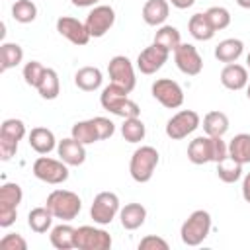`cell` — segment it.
I'll return each instance as SVG.
<instances>
[{
    "label": "cell",
    "instance_id": "8fae6325",
    "mask_svg": "<svg viewBox=\"0 0 250 250\" xmlns=\"http://www.w3.org/2000/svg\"><path fill=\"white\" fill-rule=\"evenodd\" d=\"M107 74L111 78L113 84L125 88L127 92H133L135 90V84H137V78H135V68H133V62L125 57V55H115L109 64H107Z\"/></svg>",
    "mask_w": 250,
    "mask_h": 250
},
{
    "label": "cell",
    "instance_id": "9a60e30c",
    "mask_svg": "<svg viewBox=\"0 0 250 250\" xmlns=\"http://www.w3.org/2000/svg\"><path fill=\"white\" fill-rule=\"evenodd\" d=\"M57 31L64 39H68L72 45H78V47H82L90 41V33L86 29V23L76 20V18H70V16H61L57 20Z\"/></svg>",
    "mask_w": 250,
    "mask_h": 250
},
{
    "label": "cell",
    "instance_id": "681fc988",
    "mask_svg": "<svg viewBox=\"0 0 250 250\" xmlns=\"http://www.w3.org/2000/svg\"><path fill=\"white\" fill-rule=\"evenodd\" d=\"M246 64H248V68H250V53L246 55Z\"/></svg>",
    "mask_w": 250,
    "mask_h": 250
},
{
    "label": "cell",
    "instance_id": "ba28073f",
    "mask_svg": "<svg viewBox=\"0 0 250 250\" xmlns=\"http://www.w3.org/2000/svg\"><path fill=\"white\" fill-rule=\"evenodd\" d=\"M199 123H201V119H199L197 111H193V109H182V111H178L176 115H172L168 119V123H166V135L172 141H182L188 135H191L199 127Z\"/></svg>",
    "mask_w": 250,
    "mask_h": 250
},
{
    "label": "cell",
    "instance_id": "4316f807",
    "mask_svg": "<svg viewBox=\"0 0 250 250\" xmlns=\"http://www.w3.org/2000/svg\"><path fill=\"white\" fill-rule=\"evenodd\" d=\"M203 131L209 137H223L229 131V117L223 111H209L203 117Z\"/></svg>",
    "mask_w": 250,
    "mask_h": 250
},
{
    "label": "cell",
    "instance_id": "d6986e66",
    "mask_svg": "<svg viewBox=\"0 0 250 250\" xmlns=\"http://www.w3.org/2000/svg\"><path fill=\"white\" fill-rule=\"evenodd\" d=\"M170 2L168 0H146L143 6V20L146 25H162L168 20Z\"/></svg>",
    "mask_w": 250,
    "mask_h": 250
},
{
    "label": "cell",
    "instance_id": "ffe728a7",
    "mask_svg": "<svg viewBox=\"0 0 250 250\" xmlns=\"http://www.w3.org/2000/svg\"><path fill=\"white\" fill-rule=\"evenodd\" d=\"M244 51V43L240 39H234V37H229V39H223L217 47H215V59L219 62H236L240 59Z\"/></svg>",
    "mask_w": 250,
    "mask_h": 250
},
{
    "label": "cell",
    "instance_id": "5bb4252c",
    "mask_svg": "<svg viewBox=\"0 0 250 250\" xmlns=\"http://www.w3.org/2000/svg\"><path fill=\"white\" fill-rule=\"evenodd\" d=\"M170 57V51H166L164 47L152 43L148 45L146 49H143L137 57V68L143 72V74H154L156 70H160L164 66V62L168 61Z\"/></svg>",
    "mask_w": 250,
    "mask_h": 250
},
{
    "label": "cell",
    "instance_id": "4fadbf2b",
    "mask_svg": "<svg viewBox=\"0 0 250 250\" xmlns=\"http://www.w3.org/2000/svg\"><path fill=\"white\" fill-rule=\"evenodd\" d=\"M174 62L180 68V72H184L188 76H197L203 68V59L191 43L178 45V49L174 51Z\"/></svg>",
    "mask_w": 250,
    "mask_h": 250
},
{
    "label": "cell",
    "instance_id": "f35d334b",
    "mask_svg": "<svg viewBox=\"0 0 250 250\" xmlns=\"http://www.w3.org/2000/svg\"><path fill=\"white\" fill-rule=\"evenodd\" d=\"M0 250H27V242L18 232H8L0 240Z\"/></svg>",
    "mask_w": 250,
    "mask_h": 250
},
{
    "label": "cell",
    "instance_id": "60d3db41",
    "mask_svg": "<svg viewBox=\"0 0 250 250\" xmlns=\"http://www.w3.org/2000/svg\"><path fill=\"white\" fill-rule=\"evenodd\" d=\"M139 250H168V242L156 234H146L139 242Z\"/></svg>",
    "mask_w": 250,
    "mask_h": 250
},
{
    "label": "cell",
    "instance_id": "ee69618b",
    "mask_svg": "<svg viewBox=\"0 0 250 250\" xmlns=\"http://www.w3.org/2000/svg\"><path fill=\"white\" fill-rule=\"evenodd\" d=\"M242 197H244L246 203H250V172L242 180Z\"/></svg>",
    "mask_w": 250,
    "mask_h": 250
},
{
    "label": "cell",
    "instance_id": "f6af8a7d",
    "mask_svg": "<svg viewBox=\"0 0 250 250\" xmlns=\"http://www.w3.org/2000/svg\"><path fill=\"white\" fill-rule=\"evenodd\" d=\"M174 8H178V10H186V8H189V6H193V2L195 0H168Z\"/></svg>",
    "mask_w": 250,
    "mask_h": 250
},
{
    "label": "cell",
    "instance_id": "2e32d148",
    "mask_svg": "<svg viewBox=\"0 0 250 250\" xmlns=\"http://www.w3.org/2000/svg\"><path fill=\"white\" fill-rule=\"evenodd\" d=\"M84 146L86 145H82L74 137H68V139H62L57 143V154L68 166H80L86 160V148Z\"/></svg>",
    "mask_w": 250,
    "mask_h": 250
},
{
    "label": "cell",
    "instance_id": "603a6c76",
    "mask_svg": "<svg viewBox=\"0 0 250 250\" xmlns=\"http://www.w3.org/2000/svg\"><path fill=\"white\" fill-rule=\"evenodd\" d=\"M188 29H189L191 37L197 39V41H209V39H213V35L217 33V31L213 29L211 21L207 20L205 12L193 14V16L189 18V21H188Z\"/></svg>",
    "mask_w": 250,
    "mask_h": 250
},
{
    "label": "cell",
    "instance_id": "d6a6232c",
    "mask_svg": "<svg viewBox=\"0 0 250 250\" xmlns=\"http://www.w3.org/2000/svg\"><path fill=\"white\" fill-rule=\"evenodd\" d=\"M121 135L127 143H141L146 135V127L139 117H129V119H123Z\"/></svg>",
    "mask_w": 250,
    "mask_h": 250
},
{
    "label": "cell",
    "instance_id": "7c38bea8",
    "mask_svg": "<svg viewBox=\"0 0 250 250\" xmlns=\"http://www.w3.org/2000/svg\"><path fill=\"white\" fill-rule=\"evenodd\" d=\"M86 29L90 37H104L115 23V10L111 6H94L92 12L86 16Z\"/></svg>",
    "mask_w": 250,
    "mask_h": 250
},
{
    "label": "cell",
    "instance_id": "3957f363",
    "mask_svg": "<svg viewBox=\"0 0 250 250\" xmlns=\"http://www.w3.org/2000/svg\"><path fill=\"white\" fill-rule=\"evenodd\" d=\"M45 205L49 207V211L53 213L55 219L72 221L78 217V213L82 209V199L78 197V193H74L70 189H53L47 195Z\"/></svg>",
    "mask_w": 250,
    "mask_h": 250
},
{
    "label": "cell",
    "instance_id": "ab89813d",
    "mask_svg": "<svg viewBox=\"0 0 250 250\" xmlns=\"http://www.w3.org/2000/svg\"><path fill=\"white\" fill-rule=\"evenodd\" d=\"M94 123H96L100 141H105V139H109L115 133V123L111 119H107V117H102V115L100 117H94Z\"/></svg>",
    "mask_w": 250,
    "mask_h": 250
},
{
    "label": "cell",
    "instance_id": "7402d4cb",
    "mask_svg": "<svg viewBox=\"0 0 250 250\" xmlns=\"http://www.w3.org/2000/svg\"><path fill=\"white\" fill-rule=\"evenodd\" d=\"M119 219H121V227L123 229L135 230L145 223L146 209L141 203H127L123 209H119Z\"/></svg>",
    "mask_w": 250,
    "mask_h": 250
},
{
    "label": "cell",
    "instance_id": "8d00e7d4",
    "mask_svg": "<svg viewBox=\"0 0 250 250\" xmlns=\"http://www.w3.org/2000/svg\"><path fill=\"white\" fill-rule=\"evenodd\" d=\"M205 16L211 21V25H213L215 31H221V29H225V27L230 25V12L227 8H223V6H211L205 12Z\"/></svg>",
    "mask_w": 250,
    "mask_h": 250
},
{
    "label": "cell",
    "instance_id": "4dcf8cb0",
    "mask_svg": "<svg viewBox=\"0 0 250 250\" xmlns=\"http://www.w3.org/2000/svg\"><path fill=\"white\" fill-rule=\"evenodd\" d=\"M37 92H39V96L43 100H55L59 96V92H61V80H59L57 70H53V68H47L45 70V74H43V78H41V82L37 86Z\"/></svg>",
    "mask_w": 250,
    "mask_h": 250
},
{
    "label": "cell",
    "instance_id": "e575fe53",
    "mask_svg": "<svg viewBox=\"0 0 250 250\" xmlns=\"http://www.w3.org/2000/svg\"><path fill=\"white\" fill-rule=\"evenodd\" d=\"M0 137L20 143L25 137V123L21 119H16V117L2 121V125H0Z\"/></svg>",
    "mask_w": 250,
    "mask_h": 250
},
{
    "label": "cell",
    "instance_id": "f1b7e54d",
    "mask_svg": "<svg viewBox=\"0 0 250 250\" xmlns=\"http://www.w3.org/2000/svg\"><path fill=\"white\" fill-rule=\"evenodd\" d=\"M152 43H156V45L164 47L166 51L174 53L178 49V45L182 43V37H180V31L174 25H160L156 29V33H154V41Z\"/></svg>",
    "mask_w": 250,
    "mask_h": 250
},
{
    "label": "cell",
    "instance_id": "7dc6e473",
    "mask_svg": "<svg viewBox=\"0 0 250 250\" xmlns=\"http://www.w3.org/2000/svg\"><path fill=\"white\" fill-rule=\"evenodd\" d=\"M236 4L240 8H244V10H250V0H236Z\"/></svg>",
    "mask_w": 250,
    "mask_h": 250
},
{
    "label": "cell",
    "instance_id": "836d02e7",
    "mask_svg": "<svg viewBox=\"0 0 250 250\" xmlns=\"http://www.w3.org/2000/svg\"><path fill=\"white\" fill-rule=\"evenodd\" d=\"M12 18L20 23H31L37 18V6L33 0H16L12 6Z\"/></svg>",
    "mask_w": 250,
    "mask_h": 250
},
{
    "label": "cell",
    "instance_id": "83f0119b",
    "mask_svg": "<svg viewBox=\"0 0 250 250\" xmlns=\"http://www.w3.org/2000/svg\"><path fill=\"white\" fill-rule=\"evenodd\" d=\"M23 61V49L18 45V43H2L0 47V68L2 72L18 66L20 62Z\"/></svg>",
    "mask_w": 250,
    "mask_h": 250
},
{
    "label": "cell",
    "instance_id": "8992f818",
    "mask_svg": "<svg viewBox=\"0 0 250 250\" xmlns=\"http://www.w3.org/2000/svg\"><path fill=\"white\" fill-rule=\"evenodd\" d=\"M33 176L45 184L59 186L68 180V164L49 156H39L33 162Z\"/></svg>",
    "mask_w": 250,
    "mask_h": 250
},
{
    "label": "cell",
    "instance_id": "74e56055",
    "mask_svg": "<svg viewBox=\"0 0 250 250\" xmlns=\"http://www.w3.org/2000/svg\"><path fill=\"white\" fill-rule=\"evenodd\" d=\"M45 70L47 68L39 61L25 62V66H23V80H25V84L31 86V88H37L39 82H41V78H43V74H45Z\"/></svg>",
    "mask_w": 250,
    "mask_h": 250
},
{
    "label": "cell",
    "instance_id": "c3c4849f",
    "mask_svg": "<svg viewBox=\"0 0 250 250\" xmlns=\"http://www.w3.org/2000/svg\"><path fill=\"white\" fill-rule=\"evenodd\" d=\"M246 96H248V100H250V82H248V86H246Z\"/></svg>",
    "mask_w": 250,
    "mask_h": 250
},
{
    "label": "cell",
    "instance_id": "6da1fadb",
    "mask_svg": "<svg viewBox=\"0 0 250 250\" xmlns=\"http://www.w3.org/2000/svg\"><path fill=\"white\" fill-rule=\"evenodd\" d=\"M229 156V146L225 145L223 137H209L201 135L195 137L188 145V160L191 164H207V162H221Z\"/></svg>",
    "mask_w": 250,
    "mask_h": 250
},
{
    "label": "cell",
    "instance_id": "7bdbcfd3",
    "mask_svg": "<svg viewBox=\"0 0 250 250\" xmlns=\"http://www.w3.org/2000/svg\"><path fill=\"white\" fill-rule=\"evenodd\" d=\"M16 217H18V209L16 207H4L0 205V227L2 229H8L16 223Z\"/></svg>",
    "mask_w": 250,
    "mask_h": 250
},
{
    "label": "cell",
    "instance_id": "d590c367",
    "mask_svg": "<svg viewBox=\"0 0 250 250\" xmlns=\"http://www.w3.org/2000/svg\"><path fill=\"white\" fill-rule=\"evenodd\" d=\"M21 199H23V191H21V188L18 184L8 182V184H4L0 188V205H4V207H16L18 209V205L21 203Z\"/></svg>",
    "mask_w": 250,
    "mask_h": 250
},
{
    "label": "cell",
    "instance_id": "cb8c5ba5",
    "mask_svg": "<svg viewBox=\"0 0 250 250\" xmlns=\"http://www.w3.org/2000/svg\"><path fill=\"white\" fill-rule=\"evenodd\" d=\"M74 234H76V229L70 227V225H57L51 229V234H49V240L51 244L57 248V250H70V248H76L74 246Z\"/></svg>",
    "mask_w": 250,
    "mask_h": 250
},
{
    "label": "cell",
    "instance_id": "5b68a950",
    "mask_svg": "<svg viewBox=\"0 0 250 250\" xmlns=\"http://www.w3.org/2000/svg\"><path fill=\"white\" fill-rule=\"evenodd\" d=\"M158 160H160V154H158V150L154 146H148V145L139 146L133 152L131 162H129L131 178L135 182H139V184H146L152 178V174H154V170L158 166Z\"/></svg>",
    "mask_w": 250,
    "mask_h": 250
},
{
    "label": "cell",
    "instance_id": "ac0fdd59",
    "mask_svg": "<svg viewBox=\"0 0 250 250\" xmlns=\"http://www.w3.org/2000/svg\"><path fill=\"white\" fill-rule=\"evenodd\" d=\"M27 143L37 154H49L53 148H57V139L47 127H33L27 135Z\"/></svg>",
    "mask_w": 250,
    "mask_h": 250
},
{
    "label": "cell",
    "instance_id": "52a82bcc",
    "mask_svg": "<svg viewBox=\"0 0 250 250\" xmlns=\"http://www.w3.org/2000/svg\"><path fill=\"white\" fill-rule=\"evenodd\" d=\"M150 92H152V98L160 105H164L168 109H176V107H180L184 104V90L172 78H158V80H154Z\"/></svg>",
    "mask_w": 250,
    "mask_h": 250
},
{
    "label": "cell",
    "instance_id": "f546056e",
    "mask_svg": "<svg viewBox=\"0 0 250 250\" xmlns=\"http://www.w3.org/2000/svg\"><path fill=\"white\" fill-rule=\"evenodd\" d=\"M70 137H74V139H76V141H80L82 145H92V143L100 141L94 119L76 121V123L72 125V129H70Z\"/></svg>",
    "mask_w": 250,
    "mask_h": 250
},
{
    "label": "cell",
    "instance_id": "277c9868",
    "mask_svg": "<svg viewBox=\"0 0 250 250\" xmlns=\"http://www.w3.org/2000/svg\"><path fill=\"white\" fill-rule=\"evenodd\" d=\"M211 232V215L205 209H195L180 229L182 242L186 246H199Z\"/></svg>",
    "mask_w": 250,
    "mask_h": 250
},
{
    "label": "cell",
    "instance_id": "d4e9b609",
    "mask_svg": "<svg viewBox=\"0 0 250 250\" xmlns=\"http://www.w3.org/2000/svg\"><path fill=\"white\" fill-rule=\"evenodd\" d=\"M229 156L240 164L250 162V133H238L229 143Z\"/></svg>",
    "mask_w": 250,
    "mask_h": 250
},
{
    "label": "cell",
    "instance_id": "484cf974",
    "mask_svg": "<svg viewBox=\"0 0 250 250\" xmlns=\"http://www.w3.org/2000/svg\"><path fill=\"white\" fill-rule=\"evenodd\" d=\"M53 219H55V217H53V213L49 211L47 205H45V207H35V209H31L29 215H27V227H29L33 232L43 234V232H47V230L51 229Z\"/></svg>",
    "mask_w": 250,
    "mask_h": 250
},
{
    "label": "cell",
    "instance_id": "e0dca14e",
    "mask_svg": "<svg viewBox=\"0 0 250 250\" xmlns=\"http://www.w3.org/2000/svg\"><path fill=\"white\" fill-rule=\"evenodd\" d=\"M221 84L227 90H242L248 86V70L238 62H230L221 70Z\"/></svg>",
    "mask_w": 250,
    "mask_h": 250
},
{
    "label": "cell",
    "instance_id": "9c48e42d",
    "mask_svg": "<svg viewBox=\"0 0 250 250\" xmlns=\"http://www.w3.org/2000/svg\"><path fill=\"white\" fill-rule=\"evenodd\" d=\"M74 246L78 250H109L111 248V236L104 229L84 225V227L76 229Z\"/></svg>",
    "mask_w": 250,
    "mask_h": 250
},
{
    "label": "cell",
    "instance_id": "30bf717a",
    "mask_svg": "<svg viewBox=\"0 0 250 250\" xmlns=\"http://www.w3.org/2000/svg\"><path fill=\"white\" fill-rule=\"evenodd\" d=\"M119 213V197L113 191H100L90 207V217L98 225H109Z\"/></svg>",
    "mask_w": 250,
    "mask_h": 250
},
{
    "label": "cell",
    "instance_id": "7a4b0ae2",
    "mask_svg": "<svg viewBox=\"0 0 250 250\" xmlns=\"http://www.w3.org/2000/svg\"><path fill=\"white\" fill-rule=\"evenodd\" d=\"M100 104H102V107H104L105 111H109V113H113V115H119V117H123V119L139 117V113H141L139 105H137L133 100H129V92H127L125 88L113 84V82L102 90V94H100Z\"/></svg>",
    "mask_w": 250,
    "mask_h": 250
},
{
    "label": "cell",
    "instance_id": "1f68e13d",
    "mask_svg": "<svg viewBox=\"0 0 250 250\" xmlns=\"http://www.w3.org/2000/svg\"><path fill=\"white\" fill-rule=\"evenodd\" d=\"M217 176L225 184H234L242 176V164L236 162V160H232L230 156H227L225 160L217 162Z\"/></svg>",
    "mask_w": 250,
    "mask_h": 250
},
{
    "label": "cell",
    "instance_id": "44dd1931",
    "mask_svg": "<svg viewBox=\"0 0 250 250\" xmlns=\"http://www.w3.org/2000/svg\"><path fill=\"white\" fill-rule=\"evenodd\" d=\"M102 70L98 66H82L74 74V84L84 92H94L102 86Z\"/></svg>",
    "mask_w": 250,
    "mask_h": 250
},
{
    "label": "cell",
    "instance_id": "bcb514c9",
    "mask_svg": "<svg viewBox=\"0 0 250 250\" xmlns=\"http://www.w3.org/2000/svg\"><path fill=\"white\" fill-rule=\"evenodd\" d=\"M70 2L76 8H90V6H96L100 0H70Z\"/></svg>",
    "mask_w": 250,
    "mask_h": 250
},
{
    "label": "cell",
    "instance_id": "b9f144b4",
    "mask_svg": "<svg viewBox=\"0 0 250 250\" xmlns=\"http://www.w3.org/2000/svg\"><path fill=\"white\" fill-rule=\"evenodd\" d=\"M16 152H18V143L0 137V158L4 162H8V160H12V156H16Z\"/></svg>",
    "mask_w": 250,
    "mask_h": 250
}]
</instances>
